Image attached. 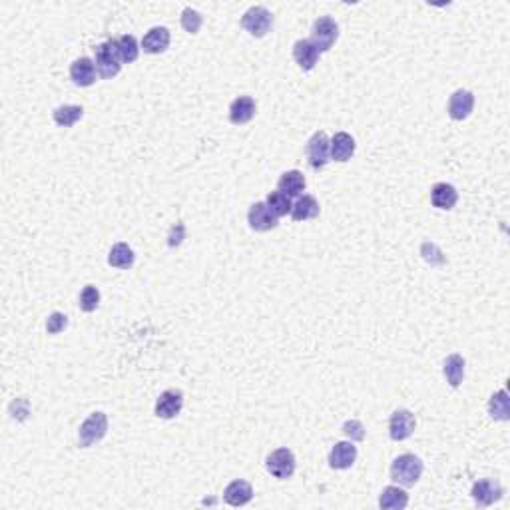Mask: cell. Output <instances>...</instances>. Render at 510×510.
<instances>
[{"instance_id":"6da1fadb","label":"cell","mask_w":510,"mask_h":510,"mask_svg":"<svg viewBox=\"0 0 510 510\" xmlns=\"http://www.w3.org/2000/svg\"><path fill=\"white\" fill-rule=\"evenodd\" d=\"M423 461L416 454H401L391 464V478L403 487H413L423 475Z\"/></svg>"},{"instance_id":"7a4b0ae2","label":"cell","mask_w":510,"mask_h":510,"mask_svg":"<svg viewBox=\"0 0 510 510\" xmlns=\"http://www.w3.org/2000/svg\"><path fill=\"white\" fill-rule=\"evenodd\" d=\"M94 66L96 72L104 78L110 80L114 76H118L120 68H122V60L118 56V50H116V40H108L104 44H98L94 46Z\"/></svg>"},{"instance_id":"3957f363","label":"cell","mask_w":510,"mask_h":510,"mask_svg":"<svg viewBox=\"0 0 510 510\" xmlns=\"http://www.w3.org/2000/svg\"><path fill=\"white\" fill-rule=\"evenodd\" d=\"M108 433V416L104 413H92L84 421L80 428H78V445L82 449L92 447L94 442L102 440Z\"/></svg>"},{"instance_id":"277c9868","label":"cell","mask_w":510,"mask_h":510,"mask_svg":"<svg viewBox=\"0 0 510 510\" xmlns=\"http://www.w3.org/2000/svg\"><path fill=\"white\" fill-rule=\"evenodd\" d=\"M339 38V26L333 20L331 16H321L313 23L311 28V42L319 52H327L331 50L335 40Z\"/></svg>"},{"instance_id":"5b68a950","label":"cell","mask_w":510,"mask_h":510,"mask_svg":"<svg viewBox=\"0 0 510 510\" xmlns=\"http://www.w3.org/2000/svg\"><path fill=\"white\" fill-rule=\"evenodd\" d=\"M241 26L255 38H263L272 30L273 16L265 6H251L250 11L241 16Z\"/></svg>"},{"instance_id":"8992f818","label":"cell","mask_w":510,"mask_h":510,"mask_svg":"<svg viewBox=\"0 0 510 510\" xmlns=\"http://www.w3.org/2000/svg\"><path fill=\"white\" fill-rule=\"evenodd\" d=\"M265 466L272 476L279 480H287L295 473V457L289 449H277L265 459Z\"/></svg>"},{"instance_id":"52a82bcc","label":"cell","mask_w":510,"mask_h":510,"mask_svg":"<svg viewBox=\"0 0 510 510\" xmlns=\"http://www.w3.org/2000/svg\"><path fill=\"white\" fill-rule=\"evenodd\" d=\"M329 150H331V142L327 138L325 132H315L311 138H309L307 148H305V154H307L309 166L313 170H321V167L327 166L329 162Z\"/></svg>"},{"instance_id":"ba28073f","label":"cell","mask_w":510,"mask_h":510,"mask_svg":"<svg viewBox=\"0 0 510 510\" xmlns=\"http://www.w3.org/2000/svg\"><path fill=\"white\" fill-rule=\"evenodd\" d=\"M415 415L407 409L395 411L389 419V435L393 440H407L415 433Z\"/></svg>"},{"instance_id":"9c48e42d","label":"cell","mask_w":510,"mask_h":510,"mask_svg":"<svg viewBox=\"0 0 510 510\" xmlns=\"http://www.w3.org/2000/svg\"><path fill=\"white\" fill-rule=\"evenodd\" d=\"M473 499H475L476 506H480V509H487L490 504H495L497 500L502 499V495H504V490L500 487L499 480H492V478H483V480H478L475 483V487H473Z\"/></svg>"},{"instance_id":"30bf717a","label":"cell","mask_w":510,"mask_h":510,"mask_svg":"<svg viewBox=\"0 0 510 510\" xmlns=\"http://www.w3.org/2000/svg\"><path fill=\"white\" fill-rule=\"evenodd\" d=\"M277 215L272 214V210L267 208L265 202H257L253 203L250 208V214H248V222H250V227L253 231H260V234H265V231H272L277 227Z\"/></svg>"},{"instance_id":"8fae6325","label":"cell","mask_w":510,"mask_h":510,"mask_svg":"<svg viewBox=\"0 0 510 510\" xmlns=\"http://www.w3.org/2000/svg\"><path fill=\"white\" fill-rule=\"evenodd\" d=\"M475 108V96L468 90H457L449 100V116L457 122H463L471 116Z\"/></svg>"},{"instance_id":"7c38bea8","label":"cell","mask_w":510,"mask_h":510,"mask_svg":"<svg viewBox=\"0 0 510 510\" xmlns=\"http://www.w3.org/2000/svg\"><path fill=\"white\" fill-rule=\"evenodd\" d=\"M184 395L179 391H164L155 401V415L160 419H174L181 413Z\"/></svg>"},{"instance_id":"4fadbf2b","label":"cell","mask_w":510,"mask_h":510,"mask_svg":"<svg viewBox=\"0 0 510 510\" xmlns=\"http://www.w3.org/2000/svg\"><path fill=\"white\" fill-rule=\"evenodd\" d=\"M357 461V447L353 442H337L329 452V466L335 471L351 468Z\"/></svg>"},{"instance_id":"5bb4252c","label":"cell","mask_w":510,"mask_h":510,"mask_svg":"<svg viewBox=\"0 0 510 510\" xmlns=\"http://www.w3.org/2000/svg\"><path fill=\"white\" fill-rule=\"evenodd\" d=\"M255 110H257V106H255V100L253 98H250V96H239V98H236L231 102V106H229V120L236 126L248 124L255 116Z\"/></svg>"},{"instance_id":"9a60e30c","label":"cell","mask_w":510,"mask_h":510,"mask_svg":"<svg viewBox=\"0 0 510 510\" xmlns=\"http://www.w3.org/2000/svg\"><path fill=\"white\" fill-rule=\"evenodd\" d=\"M70 78L72 82L76 84V86H80V88L92 86L96 82L94 60L86 58V56L74 60V64L70 66Z\"/></svg>"},{"instance_id":"2e32d148","label":"cell","mask_w":510,"mask_h":510,"mask_svg":"<svg viewBox=\"0 0 510 510\" xmlns=\"http://www.w3.org/2000/svg\"><path fill=\"white\" fill-rule=\"evenodd\" d=\"M319 54L321 52L313 46L311 40H297L293 46V58L301 70H313L315 64L319 62Z\"/></svg>"},{"instance_id":"e0dca14e","label":"cell","mask_w":510,"mask_h":510,"mask_svg":"<svg viewBox=\"0 0 510 510\" xmlns=\"http://www.w3.org/2000/svg\"><path fill=\"white\" fill-rule=\"evenodd\" d=\"M167 46H170V30L164 26H155L144 36L142 48L146 54H162L166 52Z\"/></svg>"},{"instance_id":"ac0fdd59","label":"cell","mask_w":510,"mask_h":510,"mask_svg":"<svg viewBox=\"0 0 510 510\" xmlns=\"http://www.w3.org/2000/svg\"><path fill=\"white\" fill-rule=\"evenodd\" d=\"M329 154H331L335 162H347V160H351V155L355 154V140H353V136L347 134V132H337L333 136Z\"/></svg>"},{"instance_id":"d6986e66","label":"cell","mask_w":510,"mask_h":510,"mask_svg":"<svg viewBox=\"0 0 510 510\" xmlns=\"http://www.w3.org/2000/svg\"><path fill=\"white\" fill-rule=\"evenodd\" d=\"M224 499L231 506H243V504H248L253 499V488L246 480H234L224 490Z\"/></svg>"},{"instance_id":"ffe728a7","label":"cell","mask_w":510,"mask_h":510,"mask_svg":"<svg viewBox=\"0 0 510 510\" xmlns=\"http://www.w3.org/2000/svg\"><path fill=\"white\" fill-rule=\"evenodd\" d=\"M431 202L439 210H452L459 202V191L451 184H437L431 190Z\"/></svg>"},{"instance_id":"44dd1931","label":"cell","mask_w":510,"mask_h":510,"mask_svg":"<svg viewBox=\"0 0 510 510\" xmlns=\"http://www.w3.org/2000/svg\"><path fill=\"white\" fill-rule=\"evenodd\" d=\"M277 190L283 191L289 198H299L305 190V178L299 170H289L277 181Z\"/></svg>"},{"instance_id":"7402d4cb","label":"cell","mask_w":510,"mask_h":510,"mask_svg":"<svg viewBox=\"0 0 510 510\" xmlns=\"http://www.w3.org/2000/svg\"><path fill=\"white\" fill-rule=\"evenodd\" d=\"M319 215V202L313 196H299V200L291 208L293 222H307Z\"/></svg>"},{"instance_id":"603a6c76","label":"cell","mask_w":510,"mask_h":510,"mask_svg":"<svg viewBox=\"0 0 510 510\" xmlns=\"http://www.w3.org/2000/svg\"><path fill=\"white\" fill-rule=\"evenodd\" d=\"M409 504V495L403 488L387 487L379 497V506L383 510H403Z\"/></svg>"},{"instance_id":"cb8c5ba5","label":"cell","mask_w":510,"mask_h":510,"mask_svg":"<svg viewBox=\"0 0 510 510\" xmlns=\"http://www.w3.org/2000/svg\"><path fill=\"white\" fill-rule=\"evenodd\" d=\"M445 377L449 381V385L451 387H461V383L464 379V359L461 355H457V353H452L445 359Z\"/></svg>"},{"instance_id":"d4e9b609","label":"cell","mask_w":510,"mask_h":510,"mask_svg":"<svg viewBox=\"0 0 510 510\" xmlns=\"http://www.w3.org/2000/svg\"><path fill=\"white\" fill-rule=\"evenodd\" d=\"M488 413H490V416H492L495 421H509L510 399H509V393L504 391V389L499 393H495V395L490 397V401H488Z\"/></svg>"},{"instance_id":"484cf974","label":"cell","mask_w":510,"mask_h":510,"mask_svg":"<svg viewBox=\"0 0 510 510\" xmlns=\"http://www.w3.org/2000/svg\"><path fill=\"white\" fill-rule=\"evenodd\" d=\"M134 251L128 243H116L112 250H110V255H108V263L112 267H118V269H130L134 265Z\"/></svg>"},{"instance_id":"4316f807","label":"cell","mask_w":510,"mask_h":510,"mask_svg":"<svg viewBox=\"0 0 510 510\" xmlns=\"http://www.w3.org/2000/svg\"><path fill=\"white\" fill-rule=\"evenodd\" d=\"M116 50H118V56L122 62L126 64H132L138 60V54H140V48H138V40L134 38L132 34H124L120 36L116 40Z\"/></svg>"},{"instance_id":"83f0119b","label":"cell","mask_w":510,"mask_h":510,"mask_svg":"<svg viewBox=\"0 0 510 510\" xmlns=\"http://www.w3.org/2000/svg\"><path fill=\"white\" fill-rule=\"evenodd\" d=\"M84 110L82 106H72V104H64L54 110V122L62 126V128H72L78 120H82Z\"/></svg>"},{"instance_id":"f1b7e54d","label":"cell","mask_w":510,"mask_h":510,"mask_svg":"<svg viewBox=\"0 0 510 510\" xmlns=\"http://www.w3.org/2000/svg\"><path fill=\"white\" fill-rule=\"evenodd\" d=\"M267 208L272 210L273 215H277V217H283V215L291 214V208H293V203H291V198L289 196H285L283 191H272L269 196H267Z\"/></svg>"},{"instance_id":"f546056e","label":"cell","mask_w":510,"mask_h":510,"mask_svg":"<svg viewBox=\"0 0 510 510\" xmlns=\"http://www.w3.org/2000/svg\"><path fill=\"white\" fill-rule=\"evenodd\" d=\"M100 305V291L94 285H86L80 293V309L86 313H92Z\"/></svg>"},{"instance_id":"4dcf8cb0","label":"cell","mask_w":510,"mask_h":510,"mask_svg":"<svg viewBox=\"0 0 510 510\" xmlns=\"http://www.w3.org/2000/svg\"><path fill=\"white\" fill-rule=\"evenodd\" d=\"M202 24H203V16L198 11H193V8H186V11L181 12V26H184V30H186V32H190V34H198V32H200V28H202Z\"/></svg>"},{"instance_id":"1f68e13d","label":"cell","mask_w":510,"mask_h":510,"mask_svg":"<svg viewBox=\"0 0 510 510\" xmlns=\"http://www.w3.org/2000/svg\"><path fill=\"white\" fill-rule=\"evenodd\" d=\"M66 325H68V317L64 315V313H58V311H54L46 321V331L50 335H58L66 329Z\"/></svg>"},{"instance_id":"d6a6232c","label":"cell","mask_w":510,"mask_h":510,"mask_svg":"<svg viewBox=\"0 0 510 510\" xmlns=\"http://www.w3.org/2000/svg\"><path fill=\"white\" fill-rule=\"evenodd\" d=\"M343 433L351 440H363L365 439V428L359 421H347L343 425Z\"/></svg>"},{"instance_id":"836d02e7","label":"cell","mask_w":510,"mask_h":510,"mask_svg":"<svg viewBox=\"0 0 510 510\" xmlns=\"http://www.w3.org/2000/svg\"><path fill=\"white\" fill-rule=\"evenodd\" d=\"M184 238H186V227H184V224H176V226L172 227L170 236H167V246L170 248H178L179 243L184 241Z\"/></svg>"}]
</instances>
